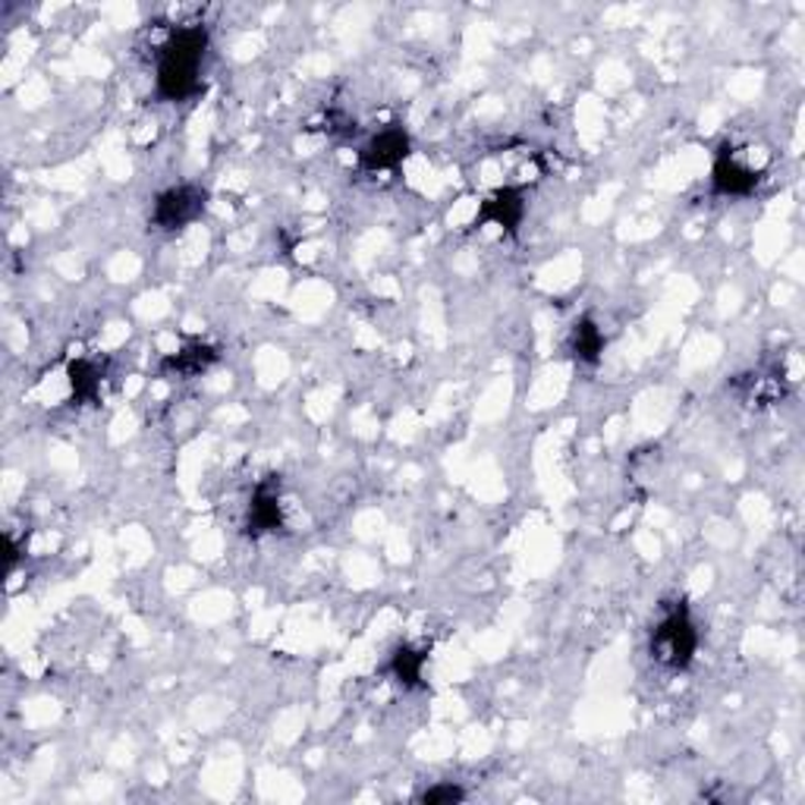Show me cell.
<instances>
[{"label": "cell", "mask_w": 805, "mask_h": 805, "mask_svg": "<svg viewBox=\"0 0 805 805\" xmlns=\"http://www.w3.org/2000/svg\"><path fill=\"white\" fill-rule=\"evenodd\" d=\"M759 170L742 161L734 152V145H720L712 167L714 192H720V195H749L759 186Z\"/></svg>", "instance_id": "obj_4"}, {"label": "cell", "mask_w": 805, "mask_h": 805, "mask_svg": "<svg viewBox=\"0 0 805 805\" xmlns=\"http://www.w3.org/2000/svg\"><path fill=\"white\" fill-rule=\"evenodd\" d=\"M205 25H180L161 47L158 57V94L167 101H183L199 89L205 64Z\"/></svg>", "instance_id": "obj_1"}, {"label": "cell", "mask_w": 805, "mask_h": 805, "mask_svg": "<svg viewBox=\"0 0 805 805\" xmlns=\"http://www.w3.org/2000/svg\"><path fill=\"white\" fill-rule=\"evenodd\" d=\"M202 208H205V192L202 189H195V186H174V189H167V192L158 195L152 217H155V224L161 231H180V227L192 224L202 214Z\"/></svg>", "instance_id": "obj_3"}, {"label": "cell", "mask_w": 805, "mask_h": 805, "mask_svg": "<svg viewBox=\"0 0 805 805\" xmlns=\"http://www.w3.org/2000/svg\"><path fill=\"white\" fill-rule=\"evenodd\" d=\"M283 526V504H280V491L275 482L258 484L249 504V532L265 535V532H277Z\"/></svg>", "instance_id": "obj_7"}, {"label": "cell", "mask_w": 805, "mask_h": 805, "mask_svg": "<svg viewBox=\"0 0 805 805\" xmlns=\"http://www.w3.org/2000/svg\"><path fill=\"white\" fill-rule=\"evenodd\" d=\"M425 661H428V651H425V648L400 645L391 658V670L393 677H396V683H403V686H418L422 670H425Z\"/></svg>", "instance_id": "obj_8"}, {"label": "cell", "mask_w": 805, "mask_h": 805, "mask_svg": "<svg viewBox=\"0 0 805 805\" xmlns=\"http://www.w3.org/2000/svg\"><path fill=\"white\" fill-rule=\"evenodd\" d=\"M69 388L79 403H92L98 391H101V371L89 359H76L69 366Z\"/></svg>", "instance_id": "obj_10"}, {"label": "cell", "mask_w": 805, "mask_h": 805, "mask_svg": "<svg viewBox=\"0 0 805 805\" xmlns=\"http://www.w3.org/2000/svg\"><path fill=\"white\" fill-rule=\"evenodd\" d=\"M214 356L217 353L211 346H186L177 356L164 359V369L177 371V374H199V371H205L214 362Z\"/></svg>", "instance_id": "obj_11"}, {"label": "cell", "mask_w": 805, "mask_h": 805, "mask_svg": "<svg viewBox=\"0 0 805 805\" xmlns=\"http://www.w3.org/2000/svg\"><path fill=\"white\" fill-rule=\"evenodd\" d=\"M601 353H604V334H601V327L592 318H582V322H575L573 327V356L579 362H585V366H595L601 359Z\"/></svg>", "instance_id": "obj_9"}, {"label": "cell", "mask_w": 805, "mask_h": 805, "mask_svg": "<svg viewBox=\"0 0 805 805\" xmlns=\"http://www.w3.org/2000/svg\"><path fill=\"white\" fill-rule=\"evenodd\" d=\"M695 648H698V633L690 611L683 604H673L651 633V658L668 670H686Z\"/></svg>", "instance_id": "obj_2"}, {"label": "cell", "mask_w": 805, "mask_h": 805, "mask_svg": "<svg viewBox=\"0 0 805 805\" xmlns=\"http://www.w3.org/2000/svg\"><path fill=\"white\" fill-rule=\"evenodd\" d=\"M523 214H526L523 192L513 189V186H504V189H497L494 195L484 199L482 208H479V214H476V224H494V227H501V231L513 233L519 227Z\"/></svg>", "instance_id": "obj_6"}, {"label": "cell", "mask_w": 805, "mask_h": 805, "mask_svg": "<svg viewBox=\"0 0 805 805\" xmlns=\"http://www.w3.org/2000/svg\"><path fill=\"white\" fill-rule=\"evenodd\" d=\"M410 136H406V130L403 126H391V130H381L378 136H371L366 145H362V152H359V164L371 170V174H378V170H393V167H400V164L410 158Z\"/></svg>", "instance_id": "obj_5"}, {"label": "cell", "mask_w": 805, "mask_h": 805, "mask_svg": "<svg viewBox=\"0 0 805 805\" xmlns=\"http://www.w3.org/2000/svg\"><path fill=\"white\" fill-rule=\"evenodd\" d=\"M466 800V793H462L460 786H454V783H437L432 790H425L422 793V803H460Z\"/></svg>", "instance_id": "obj_12"}]
</instances>
